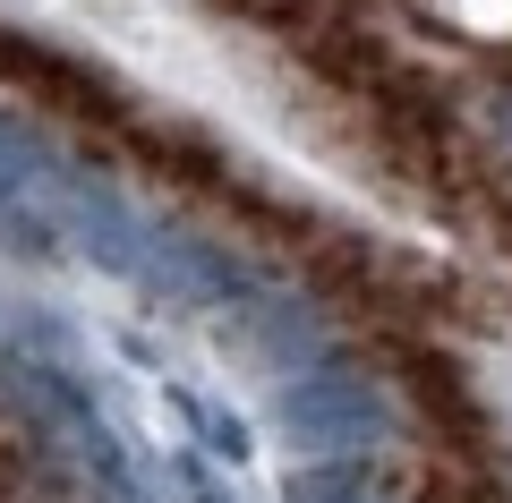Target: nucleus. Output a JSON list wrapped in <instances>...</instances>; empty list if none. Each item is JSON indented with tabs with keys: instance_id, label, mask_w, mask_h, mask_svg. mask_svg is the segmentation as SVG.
<instances>
[{
	"instance_id": "obj_1",
	"label": "nucleus",
	"mask_w": 512,
	"mask_h": 503,
	"mask_svg": "<svg viewBox=\"0 0 512 503\" xmlns=\"http://www.w3.org/2000/svg\"><path fill=\"white\" fill-rule=\"evenodd\" d=\"M453 18L478 35H512V0H453Z\"/></svg>"
}]
</instances>
